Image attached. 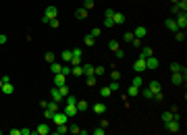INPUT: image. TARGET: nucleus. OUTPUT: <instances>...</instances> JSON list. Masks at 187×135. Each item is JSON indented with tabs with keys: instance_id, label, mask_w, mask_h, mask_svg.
I'll use <instances>...</instances> for the list:
<instances>
[{
	"instance_id": "a18cd8bd",
	"label": "nucleus",
	"mask_w": 187,
	"mask_h": 135,
	"mask_svg": "<svg viewBox=\"0 0 187 135\" xmlns=\"http://www.w3.org/2000/svg\"><path fill=\"white\" fill-rule=\"evenodd\" d=\"M60 73H62V75H71V67H67V65L60 67Z\"/></svg>"
},
{
	"instance_id": "3c124183",
	"label": "nucleus",
	"mask_w": 187,
	"mask_h": 135,
	"mask_svg": "<svg viewBox=\"0 0 187 135\" xmlns=\"http://www.w3.org/2000/svg\"><path fill=\"white\" fill-rule=\"evenodd\" d=\"M31 133H33V131H31L29 127H23V129H21V135H31Z\"/></svg>"
},
{
	"instance_id": "c85d7f7f",
	"label": "nucleus",
	"mask_w": 187,
	"mask_h": 135,
	"mask_svg": "<svg viewBox=\"0 0 187 135\" xmlns=\"http://www.w3.org/2000/svg\"><path fill=\"white\" fill-rule=\"evenodd\" d=\"M110 93H112L110 88H100V96H102V98H110Z\"/></svg>"
},
{
	"instance_id": "37998d69",
	"label": "nucleus",
	"mask_w": 187,
	"mask_h": 135,
	"mask_svg": "<svg viewBox=\"0 0 187 135\" xmlns=\"http://www.w3.org/2000/svg\"><path fill=\"white\" fill-rule=\"evenodd\" d=\"M110 77H112V81H119V79H121V73H119V71L114 69V71L110 73Z\"/></svg>"
},
{
	"instance_id": "9d476101",
	"label": "nucleus",
	"mask_w": 187,
	"mask_h": 135,
	"mask_svg": "<svg viewBox=\"0 0 187 135\" xmlns=\"http://www.w3.org/2000/svg\"><path fill=\"white\" fill-rule=\"evenodd\" d=\"M75 19H77V21H85V19H88V8H83V6L77 8V10H75Z\"/></svg>"
},
{
	"instance_id": "6e6d98bb",
	"label": "nucleus",
	"mask_w": 187,
	"mask_h": 135,
	"mask_svg": "<svg viewBox=\"0 0 187 135\" xmlns=\"http://www.w3.org/2000/svg\"><path fill=\"white\" fill-rule=\"evenodd\" d=\"M8 133H10V135H21V129H10Z\"/></svg>"
},
{
	"instance_id": "c756f323",
	"label": "nucleus",
	"mask_w": 187,
	"mask_h": 135,
	"mask_svg": "<svg viewBox=\"0 0 187 135\" xmlns=\"http://www.w3.org/2000/svg\"><path fill=\"white\" fill-rule=\"evenodd\" d=\"M133 38H135V36H133V31H125V33H123V40H125V42H129V44H131V40H133Z\"/></svg>"
},
{
	"instance_id": "4c0bfd02",
	"label": "nucleus",
	"mask_w": 187,
	"mask_h": 135,
	"mask_svg": "<svg viewBox=\"0 0 187 135\" xmlns=\"http://www.w3.org/2000/svg\"><path fill=\"white\" fill-rule=\"evenodd\" d=\"M94 40H96V38H92L90 33H88V36L83 38V42H85V46H94Z\"/></svg>"
},
{
	"instance_id": "f3484780",
	"label": "nucleus",
	"mask_w": 187,
	"mask_h": 135,
	"mask_svg": "<svg viewBox=\"0 0 187 135\" xmlns=\"http://www.w3.org/2000/svg\"><path fill=\"white\" fill-rule=\"evenodd\" d=\"M0 90H2V93H6V96H10V93L15 91V88H13V83L8 81V83H4V85H2Z\"/></svg>"
},
{
	"instance_id": "4468645a",
	"label": "nucleus",
	"mask_w": 187,
	"mask_h": 135,
	"mask_svg": "<svg viewBox=\"0 0 187 135\" xmlns=\"http://www.w3.org/2000/svg\"><path fill=\"white\" fill-rule=\"evenodd\" d=\"M166 29H171L173 33H175V31H179V25H177V21H175V19H166Z\"/></svg>"
},
{
	"instance_id": "423d86ee",
	"label": "nucleus",
	"mask_w": 187,
	"mask_h": 135,
	"mask_svg": "<svg viewBox=\"0 0 187 135\" xmlns=\"http://www.w3.org/2000/svg\"><path fill=\"white\" fill-rule=\"evenodd\" d=\"M44 17H48V21H50V19H56V17H58V8H56V6H52V4H50V6H46Z\"/></svg>"
},
{
	"instance_id": "ddd939ff",
	"label": "nucleus",
	"mask_w": 187,
	"mask_h": 135,
	"mask_svg": "<svg viewBox=\"0 0 187 135\" xmlns=\"http://www.w3.org/2000/svg\"><path fill=\"white\" fill-rule=\"evenodd\" d=\"M125 19H127V17H125L123 13H114V15H112V21H114V25H121V23H125Z\"/></svg>"
},
{
	"instance_id": "f704fd0d",
	"label": "nucleus",
	"mask_w": 187,
	"mask_h": 135,
	"mask_svg": "<svg viewBox=\"0 0 187 135\" xmlns=\"http://www.w3.org/2000/svg\"><path fill=\"white\" fill-rule=\"evenodd\" d=\"M168 121H173V112H164V114H162V123L166 125Z\"/></svg>"
},
{
	"instance_id": "5701e85b",
	"label": "nucleus",
	"mask_w": 187,
	"mask_h": 135,
	"mask_svg": "<svg viewBox=\"0 0 187 135\" xmlns=\"http://www.w3.org/2000/svg\"><path fill=\"white\" fill-rule=\"evenodd\" d=\"M77 110H79V112L88 110V102H85V100H77Z\"/></svg>"
},
{
	"instance_id": "9b49d317",
	"label": "nucleus",
	"mask_w": 187,
	"mask_h": 135,
	"mask_svg": "<svg viewBox=\"0 0 187 135\" xmlns=\"http://www.w3.org/2000/svg\"><path fill=\"white\" fill-rule=\"evenodd\" d=\"M133 36H135V38H145V36H148V29H145V27H143V25H140V27H135V31H133Z\"/></svg>"
},
{
	"instance_id": "a878e982",
	"label": "nucleus",
	"mask_w": 187,
	"mask_h": 135,
	"mask_svg": "<svg viewBox=\"0 0 187 135\" xmlns=\"http://www.w3.org/2000/svg\"><path fill=\"white\" fill-rule=\"evenodd\" d=\"M127 93H129L131 98H135V96H140V88H135V85H131V88L127 90Z\"/></svg>"
},
{
	"instance_id": "58836bf2",
	"label": "nucleus",
	"mask_w": 187,
	"mask_h": 135,
	"mask_svg": "<svg viewBox=\"0 0 187 135\" xmlns=\"http://www.w3.org/2000/svg\"><path fill=\"white\" fill-rule=\"evenodd\" d=\"M94 135H106V129H104V127H96V129H94Z\"/></svg>"
},
{
	"instance_id": "6ab92c4d",
	"label": "nucleus",
	"mask_w": 187,
	"mask_h": 135,
	"mask_svg": "<svg viewBox=\"0 0 187 135\" xmlns=\"http://www.w3.org/2000/svg\"><path fill=\"white\" fill-rule=\"evenodd\" d=\"M71 73H73V75H77V77H83V67H81V65H77V67H73V69H71Z\"/></svg>"
},
{
	"instance_id": "412c9836",
	"label": "nucleus",
	"mask_w": 187,
	"mask_h": 135,
	"mask_svg": "<svg viewBox=\"0 0 187 135\" xmlns=\"http://www.w3.org/2000/svg\"><path fill=\"white\" fill-rule=\"evenodd\" d=\"M60 56H62V60H65V62H71V58H73V52H71V50H65Z\"/></svg>"
},
{
	"instance_id": "e433bc0d",
	"label": "nucleus",
	"mask_w": 187,
	"mask_h": 135,
	"mask_svg": "<svg viewBox=\"0 0 187 135\" xmlns=\"http://www.w3.org/2000/svg\"><path fill=\"white\" fill-rule=\"evenodd\" d=\"M177 8L179 10H187V0H179L177 2Z\"/></svg>"
},
{
	"instance_id": "1a4fd4ad",
	"label": "nucleus",
	"mask_w": 187,
	"mask_h": 135,
	"mask_svg": "<svg viewBox=\"0 0 187 135\" xmlns=\"http://www.w3.org/2000/svg\"><path fill=\"white\" fill-rule=\"evenodd\" d=\"M52 81H54V85L58 88V85L67 83V75H62V73H56V75H52Z\"/></svg>"
},
{
	"instance_id": "f03ea898",
	"label": "nucleus",
	"mask_w": 187,
	"mask_h": 135,
	"mask_svg": "<svg viewBox=\"0 0 187 135\" xmlns=\"http://www.w3.org/2000/svg\"><path fill=\"white\" fill-rule=\"evenodd\" d=\"M158 67H160V62H158V58H156L154 54L145 58V69H150V71H154V69H158Z\"/></svg>"
},
{
	"instance_id": "393cba45",
	"label": "nucleus",
	"mask_w": 187,
	"mask_h": 135,
	"mask_svg": "<svg viewBox=\"0 0 187 135\" xmlns=\"http://www.w3.org/2000/svg\"><path fill=\"white\" fill-rule=\"evenodd\" d=\"M141 96H143V98H148V100H154V91L150 90V88H148V90H143V91H140Z\"/></svg>"
},
{
	"instance_id": "49530a36",
	"label": "nucleus",
	"mask_w": 187,
	"mask_h": 135,
	"mask_svg": "<svg viewBox=\"0 0 187 135\" xmlns=\"http://www.w3.org/2000/svg\"><path fill=\"white\" fill-rule=\"evenodd\" d=\"M131 44H133V48H141V40H140V38H133Z\"/></svg>"
},
{
	"instance_id": "39448f33",
	"label": "nucleus",
	"mask_w": 187,
	"mask_h": 135,
	"mask_svg": "<svg viewBox=\"0 0 187 135\" xmlns=\"http://www.w3.org/2000/svg\"><path fill=\"white\" fill-rule=\"evenodd\" d=\"M33 133H36V135H48V133H50V123H40V125L36 127Z\"/></svg>"
},
{
	"instance_id": "72a5a7b5",
	"label": "nucleus",
	"mask_w": 187,
	"mask_h": 135,
	"mask_svg": "<svg viewBox=\"0 0 187 135\" xmlns=\"http://www.w3.org/2000/svg\"><path fill=\"white\" fill-rule=\"evenodd\" d=\"M94 75L96 77H102L104 75V67H94Z\"/></svg>"
},
{
	"instance_id": "dca6fc26",
	"label": "nucleus",
	"mask_w": 187,
	"mask_h": 135,
	"mask_svg": "<svg viewBox=\"0 0 187 135\" xmlns=\"http://www.w3.org/2000/svg\"><path fill=\"white\" fill-rule=\"evenodd\" d=\"M69 133V127H67V123H62V125H56V133L54 135H65Z\"/></svg>"
},
{
	"instance_id": "0eeeda50",
	"label": "nucleus",
	"mask_w": 187,
	"mask_h": 135,
	"mask_svg": "<svg viewBox=\"0 0 187 135\" xmlns=\"http://www.w3.org/2000/svg\"><path fill=\"white\" fill-rule=\"evenodd\" d=\"M65 114H67V116H77V114H79L77 104H67V106H65Z\"/></svg>"
},
{
	"instance_id": "473e14b6",
	"label": "nucleus",
	"mask_w": 187,
	"mask_h": 135,
	"mask_svg": "<svg viewBox=\"0 0 187 135\" xmlns=\"http://www.w3.org/2000/svg\"><path fill=\"white\" fill-rule=\"evenodd\" d=\"M131 85H135V88H141V85H143V79H141L140 75H137V77H133V83H131Z\"/></svg>"
},
{
	"instance_id": "cd10ccee",
	"label": "nucleus",
	"mask_w": 187,
	"mask_h": 135,
	"mask_svg": "<svg viewBox=\"0 0 187 135\" xmlns=\"http://www.w3.org/2000/svg\"><path fill=\"white\" fill-rule=\"evenodd\" d=\"M58 91H60V96H62V98H65V96H69V88H67V83L58 85Z\"/></svg>"
},
{
	"instance_id": "2eb2a0df",
	"label": "nucleus",
	"mask_w": 187,
	"mask_h": 135,
	"mask_svg": "<svg viewBox=\"0 0 187 135\" xmlns=\"http://www.w3.org/2000/svg\"><path fill=\"white\" fill-rule=\"evenodd\" d=\"M152 54H154V50H152L150 46H145V48H141V52H140V58H143V60H145V58H148V56H152Z\"/></svg>"
},
{
	"instance_id": "c9c22d12",
	"label": "nucleus",
	"mask_w": 187,
	"mask_h": 135,
	"mask_svg": "<svg viewBox=\"0 0 187 135\" xmlns=\"http://www.w3.org/2000/svg\"><path fill=\"white\" fill-rule=\"evenodd\" d=\"M85 83L88 85H96L98 81H96V75H90V77H85Z\"/></svg>"
},
{
	"instance_id": "7ed1b4c3",
	"label": "nucleus",
	"mask_w": 187,
	"mask_h": 135,
	"mask_svg": "<svg viewBox=\"0 0 187 135\" xmlns=\"http://www.w3.org/2000/svg\"><path fill=\"white\" fill-rule=\"evenodd\" d=\"M67 119H69V116L65 114V110H62V112H58V110H56V112H54V116H52V123H54V125H62V123H67Z\"/></svg>"
},
{
	"instance_id": "b1692460",
	"label": "nucleus",
	"mask_w": 187,
	"mask_h": 135,
	"mask_svg": "<svg viewBox=\"0 0 187 135\" xmlns=\"http://www.w3.org/2000/svg\"><path fill=\"white\" fill-rule=\"evenodd\" d=\"M83 75H85V77L94 75V67H92V65H83Z\"/></svg>"
},
{
	"instance_id": "864d4df0",
	"label": "nucleus",
	"mask_w": 187,
	"mask_h": 135,
	"mask_svg": "<svg viewBox=\"0 0 187 135\" xmlns=\"http://www.w3.org/2000/svg\"><path fill=\"white\" fill-rule=\"evenodd\" d=\"M114 54H117V58H123V56H125V52H123L121 48H119V50H114Z\"/></svg>"
},
{
	"instance_id": "13d9d810",
	"label": "nucleus",
	"mask_w": 187,
	"mask_h": 135,
	"mask_svg": "<svg viewBox=\"0 0 187 135\" xmlns=\"http://www.w3.org/2000/svg\"><path fill=\"white\" fill-rule=\"evenodd\" d=\"M171 2H173V4H177V2H179V0H171Z\"/></svg>"
},
{
	"instance_id": "aec40b11",
	"label": "nucleus",
	"mask_w": 187,
	"mask_h": 135,
	"mask_svg": "<svg viewBox=\"0 0 187 135\" xmlns=\"http://www.w3.org/2000/svg\"><path fill=\"white\" fill-rule=\"evenodd\" d=\"M175 38H177V42H185V29L175 31Z\"/></svg>"
},
{
	"instance_id": "7c9ffc66",
	"label": "nucleus",
	"mask_w": 187,
	"mask_h": 135,
	"mask_svg": "<svg viewBox=\"0 0 187 135\" xmlns=\"http://www.w3.org/2000/svg\"><path fill=\"white\" fill-rule=\"evenodd\" d=\"M69 133H73V135H79V133H81L79 125H71V127H69Z\"/></svg>"
},
{
	"instance_id": "603ef678",
	"label": "nucleus",
	"mask_w": 187,
	"mask_h": 135,
	"mask_svg": "<svg viewBox=\"0 0 187 135\" xmlns=\"http://www.w3.org/2000/svg\"><path fill=\"white\" fill-rule=\"evenodd\" d=\"M58 25H60V23H58V19H50V27H54V29H56Z\"/></svg>"
},
{
	"instance_id": "09e8293b",
	"label": "nucleus",
	"mask_w": 187,
	"mask_h": 135,
	"mask_svg": "<svg viewBox=\"0 0 187 135\" xmlns=\"http://www.w3.org/2000/svg\"><path fill=\"white\" fill-rule=\"evenodd\" d=\"M108 88H110V91H119V81H112Z\"/></svg>"
},
{
	"instance_id": "a19ab883",
	"label": "nucleus",
	"mask_w": 187,
	"mask_h": 135,
	"mask_svg": "<svg viewBox=\"0 0 187 135\" xmlns=\"http://www.w3.org/2000/svg\"><path fill=\"white\" fill-rule=\"evenodd\" d=\"M73 58H81V48H73Z\"/></svg>"
},
{
	"instance_id": "79ce46f5",
	"label": "nucleus",
	"mask_w": 187,
	"mask_h": 135,
	"mask_svg": "<svg viewBox=\"0 0 187 135\" xmlns=\"http://www.w3.org/2000/svg\"><path fill=\"white\" fill-rule=\"evenodd\" d=\"M181 67H183V65H179V62H173V65H171V71H173V73H177V71H181Z\"/></svg>"
},
{
	"instance_id": "2f4dec72",
	"label": "nucleus",
	"mask_w": 187,
	"mask_h": 135,
	"mask_svg": "<svg viewBox=\"0 0 187 135\" xmlns=\"http://www.w3.org/2000/svg\"><path fill=\"white\" fill-rule=\"evenodd\" d=\"M108 48H110V50L114 52V50H119L121 46H119V42H117V40H110V42H108Z\"/></svg>"
},
{
	"instance_id": "20e7f679",
	"label": "nucleus",
	"mask_w": 187,
	"mask_h": 135,
	"mask_svg": "<svg viewBox=\"0 0 187 135\" xmlns=\"http://www.w3.org/2000/svg\"><path fill=\"white\" fill-rule=\"evenodd\" d=\"M164 127H166V131H171V133H179V129H181V121H175V119H173V121H168Z\"/></svg>"
},
{
	"instance_id": "a211bd4d",
	"label": "nucleus",
	"mask_w": 187,
	"mask_h": 135,
	"mask_svg": "<svg viewBox=\"0 0 187 135\" xmlns=\"http://www.w3.org/2000/svg\"><path fill=\"white\" fill-rule=\"evenodd\" d=\"M94 112H96V114H104V112H106V104H100V102H98V104L94 106Z\"/></svg>"
},
{
	"instance_id": "4be33fe9",
	"label": "nucleus",
	"mask_w": 187,
	"mask_h": 135,
	"mask_svg": "<svg viewBox=\"0 0 187 135\" xmlns=\"http://www.w3.org/2000/svg\"><path fill=\"white\" fill-rule=\"evenodd\" d=\"M60 67H62V65H58V62H50V71H52V75L60 73Z\"/></svg>"
},
{
	"instance_id": "4d7b16f0",
	"label": "nucleus",
	"mask_w": 187,
	"mask_h": 135,
	"mask_svg": "<svg viewBox=\"0 0 187 135\" xmlns=\"http://www.w3.org/2000/svg\"><path fill=\"white\" fill-rule=\"evenodd\" d=\"M104 15H106V17H112V15H114V10H112V8H106V13H104Z\"/></svg>"
},
{
	"instance_id": "ea45409f",
	"label": "nucleus",
	"mask_w": 187,
	"mask_h": 135,
	"mask_svg": "<svg viewBox=\"0 0 187 135\" xmlns=\"http://www.w3.org/2000/svg\"><path fill=\"white\" fill-rule=\"evenodd\" d=\"M112 25H114L112 17H106V19H104V27H112Z\"/></svg>"
},
{
	"instance_id": "8fccbe9b",
	"label": "nucleus",
	"mask_w": 187,
	"mask_h": 135,
	"mask_svg": "<svg viewBox=\"0 0 187 135\" xmlns=\"http://www.w3.org/2000/svg\"><path fill=\"white\" fill-rule=\"evenodd\" d=\"M90 36H92V38H100V29H98V27H96V29H92V31H90Z\"/></svg>"
},
{
	"instance_id": "5fc2aeb1",
	"label": "nucleus",
	"mask_w": 187,
	"mask_h": 135,
	"mask_svg": "<svg viewBox=\"0 0 187 135\" xmlns=\"http://www.w3.org/2000/svg\"><path fill=\"white\" fill-rule=\"evenodd\" d=\"M6 42H8V38H6L4 33H0V46H2V44H6Z\"/></svg>"
},
{
	"instance_id": "bf43d9fd",
	"label": "nucleus",
	"mask_w": 187,
	"mask_h": 135,
	"mask_svg": "<svg viewBox=\"0 0 187 135\" xmlns=\"http://www.w3.org/2000/svg\"><path fill=\"white\" fill-rule=\"evenodd\" d=\"M2 85H4V83H2V79H0V88H2Z\"/></svg>"
},
{
	"instance_id": "6e6552de",
	"label": "nucleus",
	"mask_w": 187,
	"mask_h": 135,
	"mask_svg": "<svg viewBox=\"0 0 187 135\" xmlns=\"http://www.w3.org/2000/svg\"><path fill=\"white\" fill-rule=\"evenodd\" d=\"M50 98H52V102H58V104H60V102L65 100V98L60 96V91H58V88H56V85H54V88L50 90Z\"/></svg>"
},
{
	"instance_id": "de8ad7c7",
	"label": "nucleus",
	"mask_w": 187,
	"mask_h": 135,
	"mask_svg": "<svg viewBox=\"0 0 187 135\" xmlns=\"http://www.w3.org/2000/svg\"><path fill=\"white\" fill-rule=\"evenodd\" d=\"M44 58H46L48 62H54V58H56V56H54L52 52H46V56H44Z\"/></svg>"
},
{
	"instance_id": "c03bdc74",
	"label": "nucleus",
	"mask_w": 187,
	"mask_h": 135,
	"mask_svg": "<svg viewBox=\"0 0 187 135\" xmlns=\"http://www.w3.org/2000/svg\"><path fill=\"white\" fill-rule=\"evenodd\" d=\"M83 8H94V0H83Z\"/></svg>"
},
{
	"instance_id": "052dcab7",
	"label": "nucleus",
	"mask_w": 187,
	"mask_h": 135,
	"mask_svg": "<svg viewBox=\"0 0 187 135\" xmlns=\"http://www.w3.org/2000/svg\"><path fill=\"white\" fill-rule=\"evenodd\" d=\"M0 133H2V131H0Z\"/></svg>"
},
{
	"instance_id": "bb28decb",
	"label": "nucleus",
	"mask_w": 187,
	"mask_h": 135,
	"mask_svg": "<svg viewBox=\"0 0 187 135\" xmlns=\"http://www.w3.org/2000/svg\"><path fill=\"white\" fill-rule=\"evenodd\" d=\"M150 90L154 91V93L160 91V81H150Z\"/></svg>"
},
{
	"instance_id": "f8f14e48",
	"label": "nucleus",
	"mask_w": 187,
	"mask_h": 135,
	"mask_svg": "<svg viewBox=\"0 0 187 135\" xmlns=\"http://www.w3.org/2000/svg\"><path fill=\"white\" fill-rule=\"evenodd\" d=\"M133 69H135L137 73H143V71H145V60H143V58H137L135 65H133Z\"/></svg>"
},
{
	"instance_id": "f257e3e1",
	"label": "nucleus",
	"mask_w": 187,
	"mask_h": 135,
	"mask_svg": "<svg viewBox=\"0 0 187 135\" xmlns=\"http://www.w3.org/2000/svg\"><path fill=\"white\" fill-rule=\"evenodd\" d=\"M175 21H177L179 29H185V27H187V13H185V10H179V13H177V19H175Z\"/></svg>"
}]
</instances>
